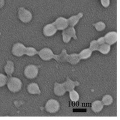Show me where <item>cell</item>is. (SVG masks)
Segmentation results:
<instances>
[{
  "label": "cell",
  "instance_id": "6da1fadb",
  "mask_svg": "<svg viewBox=\"0 0 120 120\" xmlns=\"http://www.w3.org/2000/svg\"><path fill=\"white\" fill-rule=\"evenodd\" d=\"M7 82V87L11 92H16L21 89L22 83L19 79L10 77Z\"/></svg>",
  "mask_w": 120,
  "mask_h": 120
},
{
  "label": "cell",
  "instance_id": "52a82bcc",
  "mask_svg": "<svg viewBox=\"0 0 120 120\" xmlns=\"http://www.w3.org/2000/svg\"><path fill=\"white\" fill-rule=\"evenodd\" d=\"M53 24L58 30H64L67 28L68 26V22L67 19L64 17H59Z\"/></svg>",
  "mask_w": 120,
  "mask_h": 120
},
{
  "label": "cell",
  "instance_id": "ba28073f",
  "mask_svg": "<svg viewBox=\"0 0 120 120\" xmlns=\"http://www.w3.org/2000/svg\"><path fill=\"white\" fill-rule=\"evenodd\" d=\"M57 30V28L53 23L49 24L44 27L43 33L47 37H51L56 33Z\"/></svg>",
  "mask_w": 120,
  "mask_h": 120
},
{
  "label": "cell",
  "instance_id": "7402d4cb",
  "mask_svg": "<svg viewBox=\"0 0 120 120\" xmlns=\"http://www.w3.org/2000/svg\"><path fill=\"white\" fill-rule=\"evenodd\" d=\"M69 96L72 101L77 102L79 99V95L78 92L74 90L69 92Z\"/></svg>",
  "mask_w": 120,
  "mask_h": 120
},
{
  "label": "cell",
  "instance_id": "277c9868",
  "mask_svg": "<svg viewBox=\"0 0 120 120\" xmlns=\"http://www.w3.org/2000/svg\"><path fill=\"white\" fill-rule=\"evenodd\" d=\"M38 74V68L34 65H29L24 70V75L29 79L36 78Z\"/></svg>",
  "mask_w": 120,
  "mask_h": 120
},
{
  "label": "cell",
  "instance_id": "4fadbf2b",
  "mask_svg": "<svg viewBox=\"0 0 120 120\" xmlns=\"http://www.w3.org/2000/svg\"><path fill=\"white\" fill-rule=\"evenodd\" d=\"M80 59H81L79 57V54L74 53L68 55L67 58V61L69 62L72 65H75L80 61Z\"/></svg>",
  "mask_w": 120,
  "mask_h": 120
},
{
  "label": "cell",
  "instance_id": "d6986e66",
  "mask_svg": "<svg viewBox=\"0 0 120 120\" xmlns=\"http://www.w3.org/2000/svg\"><path fill=\"white\" fill-rule=\"evenodd\" d=\"M110 50V46L109 44H103L102 45H100L99 47L98 51L103 54H106L108 53Z\"/></svg>",
  "mask_w": 120,
  "mask_h": 120
},
{
  "label": "cell",
  "instance_id": "ac0fdd59",
  "mask_svg": "<svg viewBox=\"0 0 120 120\" xmlns=\"http://www.w3.org/2000/svg\"><path fill=\"white\" fill-rule=\"evenodd\" d=\"M91 54H92V51L90 49H86L83 50L79 54V56L81 59H84L89 58Z\"/></svg>",
  "mask_w": 120,
  "mask_h": 120
},
{
  "label": "cell",
  "instance_id": "cb8c5ba5",
  "mask_svg": "<svg viewBox=\"0 0 120 120\" xmlns=\"http://www.w3.org/2000/svg\"><path fill=\"white\" fill-rule=\"evenodd\" d=\"M93 26L95 27V28L98 31H102L105 29L106 27L105 24V23L102 22H98L95 24H93Z\"/></svg>",
  "mask_w": 120,
  "mask_h": 120
},
{
  "label": "cell",
  "instance_id": "30bf717a",
  "mask_svg": "<svg viewBox=\"0 0 120 120\" xmlns=\"http://www.w3.org/2000/svg\"><path fill=\"white\" fill-rule=\"evenodd\" d=\"M66 90L63 84H59L56 83L54 86V93L57 96H62L65 92Z\"/></svg>",
  "mask_w": 120,
  "mask_h": 120
},
{
  "label": "cell",
  "instance_id": "ffe728a7",
  "mask_svg": "<svg viewBox=\"0 0 120 120\" xmlns=\"http://www.w3.org/2000/svg\"><path fill=\"white\" fill-rule=\"evenodd\" d=\"M64 31L65 33L67 34L68 35L70 36L71 38H74V39L75 40L77 39V37L76 36V34H75V30L74 27H68V28H67V29L65 30H64Z\"/></svg>",
  "mask_w": 120,
  "mask_h": 120
},
{
  "label": "cell",
  "instance_id": "8992f818",
  "mask_svg": "<svg viewBox=\"0 0 120 120\" xmlns=\"http://www.w3.org/2000/svg\"><path fill=\"white\" fill-rule=\"evenodd\" d=\"M26 47L22 44L16 43L12 48V53L17 57H20L26 53Z\"/></svg>",
  "mask_w": 120,
  "mask_h": 120
},
{
  "label": "cell",
  "instance_id": "5b68a950",
  "mask_svg": "<svg viewBox=\"0 0 120 120\" xmlns=\"http://www.w3.org/2000/svg\"><path fill=\"white\" fill-rule=\"evenodd\" d=\"M38 54L39 55L41 58L45 61L49 60L54 57V54H53L52 50L47 48H43L38 52Z\"/></svg>",
  "mask_w": 120,
  "mask_h": 120
},
{
  "label": "cell",
  "instance_id": "e0dca14e",
  "mask_svg": "<svg viewBox=\"0 0 120 120\" xmlns=\"http://www.w3.org/2000/svg\"><path fill=\"white\" fill-rule=\"evenodd\" d=\"M5 71L8 76L11 77V75L14 71V64L11 61H8L7 64L5 67Z\"/></svg>",
  "mask_w": 120,
  "mask_h": 120
},
{
  "label": "cell",
  "instance_id": "5bb4252c",
  "mask_svg": "<svg viewBox=\"0 0 120 120\" xmlns=\"http://www.w3.org/2000/svg\"><path fill=\"white\" fill-rule=\"evenodd\" d=\"M27 90L28 92L32 94H40L41 93L38 85L36 83L30 84L27 87Z\"/></svg>",
  "mask_w": 120,
  "mask_h": 120
},
{
  "label": "cell",
  "instance_id": "7c38bea8",
  "mask_svg": "<svg viewBox=\"0 0 120 120\" xmlns=\"http://www.w3.org/2000/svg\"><path fill=\"white\" fill-rule=\"evenodd\" d=\"M83 16V14L82 13H79L78 15L75 16H72L68 20V25H69L71 27H74L77 24V23Z\"/></svg>",
  "mask_w": 120,
  "mask_h": 120
},
{
  "label": "cell",
  "instance_id": "4316f807",
  "mask_svg": "<svg viewBox=\"0 0 120 120\" xmlns=\"http://www.w3.org/2000/svg\"><path fill=\"white\" fill-rule=\"evenodd\" d=\"M62 36H63V40L64 43H68L71 40V37L65 33L64 31L62 32Z\"/></svg>",
  "mask_w": 120,
  "mask_h": 120
},
{
  "label": "cell",
  "instance_id": "8fae6325",
  "mask_svg": "<svg viewBox=\"0 0 120 120\" xmlns=\"http://www.w3.org/2000/svg\"><path fill=\"white\" fill-rule=\"evenodd\" d=\"M63 84L64 85L66 91L70 92L71 91L74 90L75 86H78L79 83L77 82H73L69 79H68L67 81L63 83Z\"/></svg>",
  "mask_w": 120,
  "mask_h": 120
},
{
  "label": "cell",
  "instance_id": "2e32d148",
  "mask_svg": "<svg viewBox=\"0 0 120 120\" xmlns=\"http://www.w3.org/2000/svg\"><path fill=\"white\" fill-rule=\"evenodd\" d=\"M68 55L67 53V51L65 49H64L60 55H54V58L58 62L67 61V58Z\"/></svg>",
  "mask_w": 120,
  "mask_h": 120
},
{
  "label": "cell",
  "instance_id": "9a60e30c",
  "mask_svg": "<svg viewBox=\"0 0 120 120\" xmlns=\"http://www.w3.org/2000/svg\"><path fill=\"white\" fill-rule=\"evenodd\" d=\"M103 107V104L100 101L97 100L92 104V109L95 112H98L101 110Z\"/></svg>",
  "mask_w": 120,
  "mask_h": 120
},
{
  "label": "cell",
  "instance_id": "9c48e42d",
  "mask_svg": "<svg viewBox=\"0 0 120 120\" xmlns=\"http://www.w3.org/2000/svg\"><path fill=\"white\" fill-rule=\"evenodd\" d=\"M105 42L109 45H112L116 42L117 34L115 31H112L107 33L105 36Z\"/></svg>",
  "mask_w": 120,
  "mask_h": 120
},
{
  "label": "cell",
  "instance_id": "484cf974",
  "mask_svg": "<svg viewBox=\"0 0 120 120\" xmlns=\"http://www.w3.org/2000/svg\"><path fill=\"white\" fill-rule=\"evenodd\" d=\"M8 81L7 77L4 75L0 74V87L4 86L7 83Z\"/></svg>",
  "mask_w": 120,
  "mask_h": 120
},
{
  "label": "cell",
  "instance_id": "83f0119b",
  "mask_svg": "<svg viewBox=\"0 0 120 120\" xmlns=\"http://www.w3.org/2000/svg\"><path fill=\"white\" fill-rule=\"evenodd\" d=\"M101 3L104 7L107 8L109 5L110 1L109 0H101Z\"/></svg>",
  "mask_w": 120,
  "mask_h": 120
},
{
  "label": "cell",
  "instance_id": "7a4b0ae2",
  "mask_svg": "<svg viewBox=\"0 0 120 120\" xmlns=\"http://www.w3.org/2000/svg\"><path fill=\"white\" fill-rule=\"evenodd\" d=\"M19 18L23 22H29L32 19L33 16L30 12L24 8H20L18 11Z\"/></svg>",
  "mask_w": 120,
  "mask_h": 120
},
{
  "label": "cell",
  "instance_id": "3957f363",
  "mask_svg": "<svg viewBox=\"0 0 120 120\" xmlns=\"http://www.w3.org/2000/svg\"><path fill=\"white\" fill-rule=\"evenodd\" d=\"M60 105L57 101L54 99H50L47 101L45 109L47 112L50 113H55L59 110Z\"/></svg>",
  "mask_w": 120,
  "mask_h": 120
},
{
  "label": "cell",
  "instance_id": "603a6c76",
  "mask_svg": "<svg viewBox=\"0 0 120 120\" xmlns=\"http://www.w3.org/2000/svg\"><path fill=\"white\" fill-rule=\"evenodd\" d=\"M38 52L34 48H33V47H28V48H26V51L25 54L29 56H33L38 54Z\"/></svg>",
  "mask_w": 120,
  "mask_h": 120
},
{
  "label": "cell",
  "instance_id": "f1b7e54d",
  "mask_svg": "<svg viewBox=\"0 0 120 120\" xmlns=\"http://www.w3.org/2000/svg\"><path fill=\"white\" fill-rule=\"evenodd\" d=\"M97 41V42H98V43L99 45H102V44H105V38H104V37L100 38H99Z\"/></svg>",
  "mask_w": 120,
  "mask_h": 120
},
{
  "label": "cell",
  "instance_id": "d4e9b609",
  "mask_svg": "<svg viewBox=\"0 0 120 120\" xmlns=\"http://www.w3.org/2000/svg\"><path fill=\"white\" fill-rule=\"evenodd\" d=\"M99 45L97 41L96 40L92 41V42L90 43V49L92 51H96V50H98L99 48Z\"/></svg>",
  "mask_w": 120,
  "mask_h": 120
},
{
  "label": "cell",
  "instance_id": "44dd1931",
  "mask_svg": "<svg viewBox=\"0 0 120 120\" xmlns=\"http://www.w3.org/2000/svg\"><path fill=\"white\" fill-rule=\"evenodd\" d=\"M102 103L105 105H109L112 103L113 99L112 97L109 95H106L105 96L102 98Z\"/></svg>",
  "mask_w": 120,
  "mask_h": 120
},
{
  "label": "cell",
  "instance_id": "f546056e",
  "mask_svg": "<svg viewBox=\"0 0 120 120\" xmlns=\"http://www.w3.org/2000/svg\"><path fill=\"white\" fill-rule=\"evenodd\" d=\"M4 0H0V8L3 7V6L4 5Z\"/></svg>",
  "mask_w": 120,
  "mask_h": 120
}]
</instances>
